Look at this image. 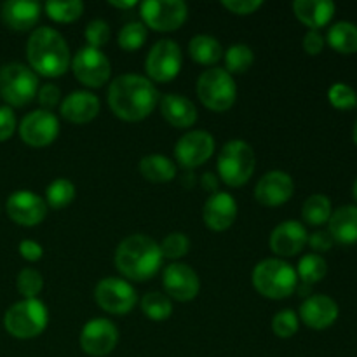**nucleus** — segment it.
I'll list each match as a JSON object with an SVG mask.
<instances>
[{
  "mask_svg": "<svg viewBox=\"0 0 357 357\" xmlns=\"http://www.w3.org/2000/svg\"><path fill=\"white\" fill-rule=\"evenodd\" d=\"M117 326L105 317L87 321L80 331V347L87 356L105 357L117 347Z\"/></svg>",
  "mask_w": 357,
  "mask_h": 357,
  "instance_id": "nucleus-13",
  "label": "nucleus"
},
{
  "mask_svg": "<svg viewBox=\"0 0 357 357\" xmlns=\"http://www.w3.org/2000/svg\"><path fill=\"white\" fill-rule=\"evenodd\" d=\"M188 54L201 65H215L223 58V49L211 35H195L188 42Z\"/></svg>",
  "mask_w": 357,
  "mask_h": 357,
  "instance_id": "nucleus-28",
  "label": "nucleus"
},
{
  "mask_svg": "<svg viewBox=\"0 0 357 357\" xmlns=\"http://www.w3.org/2000/svg\"><path fill=\"white\" fill-rule=\"evenodd\" d=\"M59 121L52 112L35 110L20 122V136L30 146H47L58 138Z\"/></svg>",
  "mask_w": 357,
  "mask_h": 357,
  "instance_id": "nucleus-14",
  "label": "nucleus"
},
{
  "mask_svg": "<svg viewBox=\"0 0 357 357\" xmlns=\"http://www.w3.org/2000/svg\"><path fill=\"white\" fill-rule=\"evenodd\" d=\"M183 180H185V185H187V187H190V185H192V187H194V181H195V176H194V173H192V174H188V176H185Z\"/></svg>",
  "mask_w": 357,
  "mask_h": 357,
  "instance_id": "nucleus-50",
  "label": "nucleus"
},
{
  "mask_svg": "<svg viewBox=\"0 0 357 357\" xmlns=\"http://www.w3.org/2000/svg\"><path fill=\"white\" fill-rule=\"evenodd\" d=\"M352 139H354V143L357 145V121L354 124V129H352Z\"/></svg>",
  "mask_w": 357,
  "mask_h": 357,
  "instance_id": "nucleus-51",
  "label": "nucleus"
},
{
  "mask_svg": "<svg viewBox=\"0 0 357 357\" xmlns=\"http://www.w3.org/2000/svg\"><path fill=\"white\" fill-rule=\"evenodd\" d=\"M77 188L66 178H58V180L51 181L45 188V204L47 208L52 209H63L75 199Z\"/></svg>",
  "mask_w": 357,
  "mask_h": 357,
  "instance_id": "nucleus-31",
  "label": "nucleus"
},
{
  "mask_svg": "<svg viewBox=\"0 0 357 357\" xmlns=\"http://www.w3.org/2000/svg\"><path fill=\"white\" fill-rule=\"evenodd\" d=\"M16 131V115L10 107H0V142H6Z\"/></svg>",
  "mask_w": 357,
  "mask_h": 357,
  "instance_id": "nucleus-44",
  "label": "nucleus"
},
{
  "mask_svg": "<svg viewBox=\"0 0 357 357\" xmlns=\"http://www.w3.org/2000/svg\"><path fill=\"white\" fill-rule=\"evenodd\" d=\"M38 103L42 105V110L51 112L52 108L58 107L59 100H61V91L54 84H44L42 87H38Z\"/></svg>",
  "mask_w": 357,
  "mask_h": 357,
  "instance_id": "nucleus-42",
  "label": "nucleus"
},
{
  "mask_svg": "<svg viewBox=\"0 0 357 357\" xmlns=\"http://www.w3.org/2000/svg\"><path fill=\"white\" fill-rule=\"evenodd\" d=\"M335 3L331 0H296L293 3L295 16L310 30H319L326 26L335 16Z\"/></svg>",
  "mask_w": 357,
  "mask_h": 357,
  "instance_id": "nucleus-25",
  "label": "nucleus"
},
{
  "mask_svg": "<svg viewBox=\"0 0 357 357\" xmlns=\"http://www.w3.org/2000/svg\"><path fill=\"white\" fill-rule=\"evenodd\" d=\"M45 13L52 21L58 23H72L79 20L84 13V3L80 0H72V2H47L45 3Z\"/></svg>",
  "mask_w": 357,
  "mask_h": 357,
  "instance_id": "nucleus-36",
  "label": "nucleus"
},
{
  "mask_svg": "<svg viewBox=\"0 0 357 357\" xmlns=\"http://www.w3.org/2000/svg\"><path fill=\"white\" fill-rule=\"evenodd\" d=\"M160 114L174 128H190L197 121V108L183 94L169 93L160 100Z\"/></svg>",
  "mask_w": 357,
  "mask_h": 357,
  "instance_id": "nucleus-24",
  "label": "nucleus"
},
{
  "mask_svg": "<svg viewBox=\"0 0 357 357\" xmlns=\"http://www.w3.org/2000/svg\"><path fill=\"white\" fill-rule=\"evenodd\" d=\"M328 274V264L321 255L310 253L300 258L298 267H296V275L305 284H316V282L323 281Z\"/></svg>",
  "mask_w": 357,
  "mask_h": 357,
  "instance_id": "nucleus-32",
  "label": "nucleus"
},
{
  "mask_svg": "<svg viewBox=\"0 0 357 357\" xmlns=\"http://www.w3.org/2000/svg\"><path fill=\"white\" fill-rule=\"evenodd\" d=\"M202 218L208 229L215 232H223L230 229L237 218V202L227 192L211 194L202 208Z\"/></svg>",
  "mask_w": 357,
  "mask_h": 357,
  "instance_id": "nucleus-20",
  "label": "nucleus"
},
{
  "mask_svg": "<svg viewBox=\"0 0 357 357\" xmlns=\"http://www.w3.org/2000/svg\"><path fill=\"white\" fill-rule=\"evenodd\" d=\"M142 310L149 319L157 321H166L169 319L171 314H173V302L167 295L159 291H152V293H146L145 296L142 298Z\"/></svg>",
  "mask_w": 357,
  "mask_h": 357,
  "instance_id": "nucleus-33",
  "label": "nucleus"
},
{
  "mask_svg": "<svg viewBox=\"0 0 357 357\" xmlns=\"http://www.w3.org/2000/svg\"><path fill=\"white\" fill-rule=\"evenodd\" d=\"M197 96L213 112H225L236 103L237 87L225 68H209L197 80Z\"/></svg>",
  "mask_w": 357,
  "mask_h": 357,
  "instance_id": "nucleus-8",
  "label": "nucleus"
},
{
  "mask_svg": "<svg viewBox=\"0 0 357 357\" xmlns=\"http://www.w3.org/2000/svg\"><path fill=\"white\" fill-rule=\"evenodd\" d=\"M49 323V312L44 302L38 298H24L7 309L3 326L20 340H30L44 333Z\"/></svg>",
  "mask_w": 357,
  "mask_h": 357,
  "instance_id": "nucleus-5",
  "label": "nucleus"
},
{
  "mask_svg": "<svg viewBox=\"0 0 357 357\" xmlns=\"http://www.w3.org/2000/svg\"><path fill=\"white\" fill-rule=\"evenodd\" d=\"M40 3L28 0H7L0 7L3 23L16 31H26L37 24L40 17Z\"/></svg>",
  "mask_w": 357,
  "mask_h": 357,
  "instance_id": "nucleus-23",
  "label": "nucleus"
},
{
  "mask_svg": "<svg viewBox=\"0 0 357 357\" xmlns=\"http://www.w3.org/2000/svg\"><path fill=\"white\" fill-rule=\"evenodd\" d=\"M326 42L340 54H354L357 52V24L338 21L328 30Z\"/></svg>",
  "mask_w": 357,
  "mask_h": 357,
  "instance_id": "nucleus-29",
  "label": "nucleus"
},
{
  "mask_svg": "<svg viewBox=\"0 0 357 357\" xmlns=\"http://www.w3.org/2000/svg\"><path fill=\"white\" fill-rule=\"evenodd\" d=\"M255 164L257 157L253 149L243 139H232L223 145L216 166L223 183L229 187H243L253 176Z\"/></svg>",
  "mask_w": 357,
  "mask_h": 357,
  "instance_id": "nucleus-6",
  "label": "nucleus"
},
{
  "mask_svg": "<svg viewBox=\"0 0 357 357\" xmlns=\"http://www.w3.org/2000/svg\"><path fill=\"white\" fill-rule=\"evenodd\" d=\"M222 6L229 9L230 13L239 14V16H248V14H253L255 10L260 9L264 2L261 0H223Z\"/></svg>",
  "mask_w": 357,
  "mask_h": 357,
  "instance_id": "nucleus-43",
  "label": "nucleus"
},
{
  "mask_svg": "<svg viewBox=\"0 0 357 357\" xmlns=\"http://www.w3.org/2000/svg\"><path fill=\"white\" fill-rule=\"evenodd\" d=\"M100 100L89 91H73L59 105L63 119L72 124H87L100 114Z\"/></svg>",
  "mask_w": 357,
  "mask_h": 357,
  "instance_id": "nucleus-22",
  "label": "nucleus"
},
{
  "mask_svg": "<svg viewBox=\"0 0 357 357\" xmlns=\"http://www.w3.org/2000/svg\"><path fill=\"white\" fill-rule=\"evenodd\" d=\"M160 255L162 258H169V260H180L188 253L190 248V241L183 232H171L169 236L164 237L162 243L159 244Z\"/></svg>",
  "mask_w": 357,
  "mask_h": 357,
  "instance_id": "nucleus-37",
  "label": "nucleus"
},
{
  "mask_svg": "<svg viewBox=\"0 0 357 357\" xmlns=\"http://www.w3.org/2000/svg\"><path fill=\"white\" fill-rule=\"evenodd\" d=\"M298 284L296 271L284 260L267 258L257 264L253 271V286L261 296L282 300L293 295Z\"/></svg>",
  "mask_w": 357,
  "mask_h": 357,
  "instance_id": "nucleus-4",
  "label": "nucleus"
},
{
  "mask_svg": "<svg viewBox=\"0 0 357 357\" xmlns=\"http://www.w3.org/2000/svg\"><path fill=\"white\" fill-rule=\"evenodd\" d=\"M328 232L340 244L357 243V206H342L331 213Z\"/></svg>",
  "mask_w": 357,
  "mask_h": 357,
  "instance_id": "nucleus-26",
  "label": "nucleus"
},
{
  "mask_svg": "<svg viewBox=\"0 0 357 357\" xmlns=\"http://www.w3.org/2000/svg\"><path fill=\"white\" fill-rule=\"evenodd\" d=\"M309 241L307 229L296 220H286L279 223L271 234V250L279 257H295L305 248Z\"/></svg>",
  "mask_w": 357,
  "mask_h": 357,
  "instance_id": "nucleus-19",
  "label": "nucleus"
},
{
  "mask_svg": "<svg viewBox=\"0 0 357 357\" xmlns=\"http://www.w3.org/2000/svg\"><path fill=\"white\" fill-rule=\"evenodd\" d=\"M295 183L293 178L284 171H268L260 178L255 187V199L267 208H275L293 197Z\"/></svg>",
  "mask_w": 357,
  "mask_h": 357,
  "instance_id": "nucleus-18",
  "label": "nucleus"
},
{
  "mask_svg": "<svg viewBox=\"0 0 357 357\" xmlns=\"http://www.w3.org/2000/svg\"><path fill=\"white\" fill-rule=\"evenodd\" d=\"M181 49L171 38H164L153 44L145 59L146 75L153 82H169L180 73Z\"/></svg>",
  "mask_w": 357,
  "mask_h": 357,
  "instance_id": "nucleus-10",
  "label": "nucleus"
},
{
  "mask_svg": "<svg viewBox=\"0 0 357 357\" xmlns=\"http://www.w3.org/2000/svg\"><path fill=\"white\" fill-rule=\"evenodd\" d=\"M352 195H354V201L357 202V180L354 181V187H352Z\"/></svg>",
  "mask_w": 357,
  "mask_h": 357,
  "instance_id": "nucleus-52",
  "label": "nucleus"
},
{
  "mask_svg": "<svg viewBox=\"0 0 357 357\" xmlns=\"http://www.w3.org/2000/svg\"><path fill=\"white\" fill-rule=\"evenodd\" d=\"M86 40L89 42V47L100 49L110 40V26L103 20H93L86 26Z\"/></svg>",
  "mask_w": 357,
  "mask_h": 357,
  "instance_id": "nucleus-41",
  "label": "nucleus"
},
{
  "mask_svg": "<svg viewBox=\"0 0 357 357\" xmlns=\"http://www.w3.org/2000/svg\"><path fill=\"white\" fill-rule=\"evenodd\" d=\"M38 93L35 72L21 63H9L0 68V96L10 107H24Z\"/></svg>",
  "mask_w": 357,
  "mask_h": 357,
  "instance_id": "nucleus-7",
  "label": "nucleus"
},
{
  "mask_svg": "<svg viewBox=\"0 0 357 357\" xmlns=\"http://www.w3.org/2000/svg\"><path fill=\"white\" fill-rule=\"evenodd\" d=\"M338 303L326 295H310L300 307V319L312 330H326L338 319Z\"/></svg>",
  "mask_w": 357,
  "mask_h": 357,
  "instance_id": "nucleus-21",
  "label": "nucleus"
},
{
  "mask_svg": "<svg viewBox=\"0 0 357 357\" xmlns=\"http://www.w3.org/2000/svg\"><path fill=\"white\" fill-rule=\"evenodd\" d=\"M328 100L338 110H352L357 107V93L344 82H337L330 87Z\"/></svg>",
  "mask_w": 357,
  "mask_h": 357,
  "instance_id": "nucleus-39",
  "label": "nucleus"
},
{
  "mask_svg": "<svg viewBox=\"0 0 357 357\" xmlns=\"http://www.w3.org/2000/svg\"><path fill=\"white\" fill-rule=\"evenodd\" d=\"M331 216V201L323 194H314L303 202L302 218L309 225L321 227L330 222Z\"/></svg>",
  "mask_w": 357,
  "mask_h": 357,
  "instance_id": "nucleus-30",
  "label": "nucleus"
},
{
  "mask_svg": "<svg viewBox=\"0 0 357 357\" xmlns=\"http://www.w3.org/2000/svg\"><path fill=\"white\" fill-rule=\"evenodd\" d=\"M303 49L307 54L317 56L324 49V37L317 30H309L303 37Z\"/></svg>",
  "mask_w": 357,
  "mask_h": 357,
  "instance_id": "nucleus-46",
  "label": "nucleus"
},
{
  "mask_svg": "<svg viewBox=\"0 0 357 357\" xmlns=\"http://www.w3.org/2000/svg\"><path fill=\"white\" fill-rule=\"evenodd\" d=\"M108 3L117 7V9H131V7L136 6V0H129V2H124V0H122V2H119V0H112V2Z\"/></svg>",
  "mask_w": 357,
  "mask_h": 357,
  "instance_id": "nucleus-49",
  "label": "nucleus"
},
{
  "mask_svg": "<svg viewBox=\"0 0 357 357\" xmlns=\"http://www.w3.org/2000/svg\"><path fill=\"white\" fill-rule=\"evenodd\" d=\"M72 70L75 79L84 86L101 87L110 79L112 65L103 51L87 45L73 56Z\"/></svg>",
  "mask_w": 357,
  "mask_h": 357,
  "instance_id": "nucleus-12",
  "label": "nucleus"
},
{
  "mask_svg": "<svg viewBox=\"0 0 357 357\" xmlns=\"http://www.w3.org/2000/svg\"><path fill=\"white\" fill-rule=\"evenodd\" d=\"M307 244H309L317 255V253H326V251H330L331 248H333L335 241L328 230H317V232L310 234Z\"/></svg>",
  "mask_w": 357,
  "mask_h": 357,
  "instance_id": "nucleus-45",
  "label": "nucleus"
},
{
  "mask_svg": "<svg viewBox=\"0 0 357 357\" xmlns=\"http://www.w3.org/2000/svg\"><path fill=\"white\" fill-rule=\"evenodd\" d=\"M17 291L24 296V298H37L38 293L44 288V279L42 274L35 268H23V271L17 274L16 279Z\"/></svg>",
  "mask_w": 357,
  "mask_h": 357,
  "instance_id": "nucleus-38",
  "label": "nucleus"
},
{
  "mask_svg": "<svg viewBox=\"0 0 357 357\" xmlns=\"http://www.w3.org/2000/svg\"><path fill=\"white\" fill-rule=\"evenodd\" d=\"M146 35H149V30L142 21H131V23L124 24L119 31V47L124 49V51H136L145 44Z\"/></svg>",
  "mask_w": 357,
  "mask_h": 357,
  "instance_id": "nucleus-35",
  "label": "nucleus"
},
{
  "mask_svg": "<svg viewBox=\"0 0 357 357\" xmlns=\"http://www.w3.org/2000/svg\"><path fill=\"white\" fill-rule=\"evenodd\" d=\"M300 328V319L293 310H281L272 319V331L279 338L295 337Z\"/></svg>",
  "mask_w": 357,
  "mask_h": 357,
  "instance_id": "nucleus-40",
  "label": "nucleus"
},
{
  "mask_svg": "<svg viewBox=\"0 0 357 357\" xmlns=\"http://www.w3.org/2000/svg\"><path fill=\"white\" fill-rule=\"evenodd\" d=\"M6 211L17 225L35 227L44 222L47 215V204H45V199H42L35 192L17 190L7 199Z\"/></svg>",
  "mask_w": 357,
  "mask_h": 357,
  "instance_id": "nucleus-16",
  "label": "nucleus"
},
{
  "mask_svg": "<svg viewBox=\"0 0 357 357\" xmlns=\"http://www.w3.org/2000/svg\"><path fill=\"white\" fill-rule=\"evenodd\" d=\"M160 101V94L149 77L124 73L108 87V105L119 119L138 122L149 117Z\"/></svg>",
  "mask_w": 357,
  "mask_h": 357,
  "instance_id": "nucleus-1",
  "label": "nucleus"
},
{
  "mask_svg": "<svg viewBox=\"0 0 357 357\" xmlns=\"http://www.w3.org/2000/svg\"><path fill=\"white\" fill-rule=\"evenodd\" d=\"M31 70L42 77H61L70 66V49L54 28L42 26L31 31L26 44Z\"/></svg>",
  "mask_w": 357,
  "mask_h": 357,
  "instance_id": "nucleus-3",
  "label": "nucleus"
},
{
  "mask_svg": "<svg viewBox=\"0 0 357 357\" xmlns=\"http://www.w3.org/2000/svg\"><path fill=\"white\" fill-rule=\"evenodd\" d=\"M143 24L155 31H174L187 21L188 7L183 0H146L139 6Z\"/></svg>",
  "mask_w": 357,
  "mask_h": 357,
  "instance_id": "nucleus-9",
  "label": "nucleus"
},
{
  "mask_svg": "<svg viewBox=\"0 0 357 357\" xmlns=\"http://www.w3.org/2000/svg\"><path fill=\"white\" fill-rule=\"evenodd\" d=\"M215 153V138L208 131H190L174 145V157L185 169L202 166Z\"/></svg>",
  "mask_w": 357,
  "mask_h": 357,
  "instance_id": "nucleus-15",
  "label": "nucleus"
},
{
  "mask_svg": "<svg viewBox=\"0 0 357 357\" xmlns=\"http://www.w3.org/2000/svg\"><path fill=\"white\" fill-rule=\"evenodd\" d=\"M139 173L152 183H169L176 178V164L164 155H146L139 160Z\"/></svg>",
  "mask_w": 357,
  "mask_h": 357,
  "instance_id": "nucleus-27",
  "label": "nucleus"
},
{
  "mask_svg": "<svg viewBox=\"0 0 357 357\" xmlns=\"http://www.w3.org/2000/svg\"><path fill=\"white\" fill-rule=\"evenodd\" d=\"M223 58H225V70L230 75H232V73L248 72L255 61L253 51L244 44L230 45V47L227 49L225 54H223Z\"/></svg>",
  "mask_w": 357,
  "mask_h": 357,
  "instance_id": "nucleus-34",
  "label": "nucleus"
},
{
  "mask_svg": "<svg viewBox=\"0 0 357 357\" xmlns=\"http://www.w3.org/2000/svg\"><path fill=\"white\" fill-rule=\"evenodd\" d=\"M218 181H220V178L213 173L202 174V178H201L202 188H204L206 192H211V194H216V192H218Z\"/></svg>",
  "mask_w": 357,
  "mask_h": 357,
  "instance_id": "nucleus-48",
  "label": "nucleus"
},
{
  "mask_svg": "<svg viewBox=\"0 0 357 357\" xmlns=\"http://www.w3.org/2000/svg\"><path fill=\"white\" fill-rule=\"evenodd\" d=\"M162 284L166 295L178 302H190L201 289V281L194 268L181 261H173L164 268Z\"/></svg>",
  "mask_w": 357,
  "mask_h": 357,
  "instance_id": "nucleus-17",
  "label": "nucleus"
},
{
  "mask_svg": "<svg viewBox=\"0 0 357 357\" xmlns=\"http://www.w3.org/2000/svg\"><path fill=\"white\" fill-rule=\"evenodd\" d=\"M160 264L162 255L159 244L145 234L126 237L115 251V267L124 278L132 281H149L159 272Z\"/></svg>",
  "mask_w": 357,
  "mask_h": 357,
  "instance_id": "nucleus-2",
  "label": "nucleus"
},
{
  "mask_svg": "<svg viewBox=\"0 0 357 357\" xmlns=\"http://www.w3.org/2000/svg\"><path fill=\"white\" fill-rule=\"evenodd\" d=\"M94 298L105 312L122 316L135 309L138 296L135 288L124 279L105 278L94 288Z\"/></svg>",
  "mask_w": 357,
  "mask_h": 357,
  "instance_id": "nucleus-11",
  "label": "nucleus"
},
{
  "mask_svg": "<svg viewBox=\"0 0 357 357\" xmlns=\"http://www.w3.org/2000/svg\"><path fill=\"white\" fill-rule=\"evenodd\" d=\"M20 255L28 261H37L40 260L42 255H44V250L38 243L30 239H24L20 243Z\"/></svg>",
  "mask_w": 357,
  "mask_h": 357,
  "instance_id": "nucleus-47",
  "label": "nucleus"
}]
</instances>
